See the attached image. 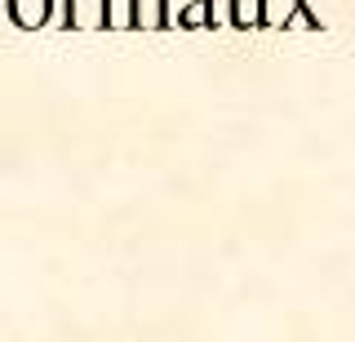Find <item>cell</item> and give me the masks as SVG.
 <instances>
[{"label": "cell", "mask_w": 355, "mask_h": 342, "mask_svg": "<svg viewBox=\"0 0 355 342\" xmlns=\"http://www.w3.org/2000/svg\"><path fill=\"white\" fill-rule=\"evenodd\" d=\"M284 27H293V31H306V27H315V18H311V9L306 5H297L293 14H288V23Z\"/></svg>", "instance_id": "cell-8"}, {"label": "cell", "mask_w": 355, "mask_h": 342, "mask_svg": "<svg viewBox=\"0 0 355 342\" xmlns=\"http://www.w3.org/2000/svg\"><path fill=\"white\" fill-rule=\"evenodd\" d=\"M133 27H164V0H133Z\"/></svg>", "instance_id": "cell-3"}, {"label": "cell", "mask_w": 355, "mask_h": 342, "mask_svg": "<svg viewBox=\"0 0 355 342\" xmlns=\"http://www.w3.org/2000/svg\"><path fill=\"white\" fill-rule=\"evenodd\" d=\"M302 0H262V27H284Z\"/></svg>", "instance_id": "cell-5"}, {"label": "cell", "mask_w": 355, "mask_h": 342, "mask_svg": "<svg viewBox=\"0 0 355 342\" xmlns=\"http://www.w3.org/2000/svg\"><path fill=\"white\" fill-rule=\"evenodd\" d=\"M209 23H214V27L231 23V0H209Z\"/></svg>", "instance_id": "cell-7"}, {"label": "cell", "mask_w": 355, "mask_h": 342, "mask_svg": "<svg viewBox=\"0 0 355 342\" xmlns=\"http://www.w3.org/2000/svg\"><path fill=\"white\" fill-rule=\"evenodd\" d=\"M231 23L236 27H262V0H231Z\"/></svg>", "instance_id": "cell-4"}, {"label": "cell", "mask_w": 355, "mask_h": 342, "mask_svg": "<svg viewBox=\"0 0 355 342\" xmlns=\"http://www.w3.org/2000/svg\"><path fill=\"white\" fill-rule=\"evenodd\" d=\"M67 27H80V31H94L107 23V0H67Z\"/></svg>", "instance_id": "cell-1"}, {"label": "cell", "mask_w": 355, "mask_h": 342, "mask_svg": "<svg viewBox=\"0 0 355 342\" xmlns=\"http://www.w3.org/2000/svg\"><path fill=\"white\" fill-rule=\"evenodd\" d=\"M107 27H116V31L133 27V0H107Z\"/></svg>", "instance_id": "cell-6"}, {"label": "cell", "mask_w": 355, "mask_h": 342, "mask_svg": "<svg viewBox=\"0 0 355 342\" xmlns=\"http://www.w3.org/2000/svg\"><path fill=\"white\" fill-rule=\"evenodd\" d=\"M9 14L18 27H44L49 23V0H9Z\"/></svg>", "instance_id": "cell-2"}]
</instances>
